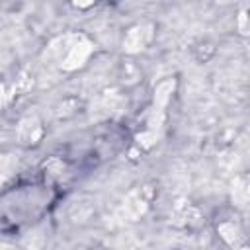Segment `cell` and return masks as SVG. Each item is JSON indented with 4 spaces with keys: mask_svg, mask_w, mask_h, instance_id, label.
Returning <instances> with one entry per match:
<instances>
[{
    "mask_svg": "<svg viewBox=\"0 0 250 250\" xmlns=\"http://www.w3.org/2000/svg\"><path fill=\"white\" fill-rule=\"evenodd\" d=\"M59 197L57 186L47 180L21 182L0 193V227L20 230L41 221Z\"/></svg>",
    "mask_w": 250,
    "mask_h": 250,
    "instance_id": "1",
    "label": "cell"
}]
</instances>
